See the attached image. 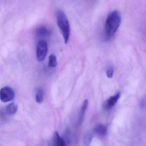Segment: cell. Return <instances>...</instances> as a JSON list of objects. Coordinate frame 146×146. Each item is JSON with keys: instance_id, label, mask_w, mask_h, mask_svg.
Here are the masks:
<instances>
[{"instance_id": "obj_15", "label": "cell", "mask_w": 146, "mask_h": 146, "mask_svg": "<svg viewBox=\"0 0 146 146\" xmlns=\"http://www.w3.org/2000/svg\"><path fill=\"white\" fill-rule=\"evenodd\" d=\"M145 104V98H143L140 102V105L142 107H143Z\"/></svg>"}, {"instance_id": "obj_7", "label": "cell", "mask_w": 146, "mask_h": 146, "mask_svg": "<svg viewBox=\"0 0 146 146\" xmlns=\"http://www.w3.org/2000/svg\"><path fill=\"white\" fill-rule=\"evenodd\" d=\"M44 91L41 86H38L36 89L35 99L38 103H42L44 100Z\"/></svg>"}, {"instance_id": "obj_12", "label": "cell", "mask_w": 146, "mask_h": 146, "mask_svg": "<svg viewBox=\"0 0 146 146\" xmlns=\"http://www.w3.org/2000/svg\"><path fill=\"white\" fill-rule=\"evenodd\" d=\"M58 64L57 58L55 54H52L49 56L48 67L49 68H55Z\"/></svg>"}, {"instance_id": "obj_3", "label": "cell", "mask_w": 146, "mask_h": 146, "mask_svg": "<svg viewBox=\"0 0 146 146\" xmlns=\"http://www.w3.org/2000/svg\"><path fill=\"white\" fill-rule=\"evenodd\" d=\"M48 47L46 42L44 40L40 41L36 47V58L39 61H43L47 54Z\"/></svg>"}, {"instance_id": "obj_13", "label": "cell", "mask_w": 146, "mask_h": 146, "mask_svg": "<svg viewBox=\"0 0 146 146\" xmlns=\"http://www.w3.org/2000/svg\"><path fill=\"white\" fill-rule=\"evenodd\" d=\"M93 135L90 132H88L84 135L83 142L85 146H89L92 141Z\"/></svg>"}, {"instance_id": "obj_8", "label": "cell", "mask_w": 146, "mask_h": 146, "mask_svg": "<svg viewBox=\"0 0 146 146\" xmlns=\"http://www.w3.org/2000/svg\"><path fill=\"white\" fill-rule=\"evenodd\" d=\"M36 34L40 37H46L51 34V31L48 28L45 26H41L37 28L36 30Z\"/></svg>"}, {"instance_id": "obj_6", "label": "cell", "mask_w": 146, "mask_h": 146, "mask_svg": "<svg viewBox=\"0 0 146 146\" xmlns=\"http://www.w3.org/2000/svg\"><path fill=\"white\" fill-rule=\"evenodd\" d=\"M52 142V146H66L64 139L57 131H55L54 134Z\"/></svg>"}, {"instance_id": "obj_9", "label": "cell", "mask_w": 146, "mask_h": 146, "mask_svg": "<svg viewBox=\"0 0 146 146\" xmlns=\"http://www.w3.org/2000/svg\"><path fill=\"white\" fill-rule=\"evenodd\" d=\"M94 131L100 135H106L107 133V128L104 125H97L94 128Z\"/></svg>"}, {"instance_id": "obj_14", "label": "cell", "mask_w": 146, "mask_h": 146, "mask_svg": "<svg viewBox=\"0 0 146 146\" xmlns=\"http://www.w3.org/2000/svg\"><path fill=\"white\" fill-rule=\"evenodd\" d=\"M107 76L109 78H112L114 74V67L112 65L108 66L106 70Z\"/></svg>"}, {"instance_id": "obj_5", "label": "cell", "mask_w": 146, "mask_h": 146, "mask_svg": "<svg viewBox=\"0 0 146 146\" xmlns=\"http://www.w3.org/2000/svg\"><path fill=\"white\" fill-rule=\"evenodd\" d=\"M120 96V93L119 92H117L114 95L111 96L103 104L104 108L106 110L111 109L117 103Z\"/></svg>"}, {"instance_id": "obj_10", "label": "cell", "mask_w": 146, "mask_h": 146, "mask_svg": "<svg viewBox=\"0 0 146 146\" xmlns=\"http://www.w3.org/2000/svg\"><path fill=\"white\" fill-rule=\"evenodd\" d=\"M88 100H86L84 101L81 107V111H80V116H79V122L81 123L83 119L84 116L85 111L88 108Z\"/></svg>"}, {"instance_id": "obj_4", "label": "cell", "mask_w": 146, "mask_h": 146, "mask_svg": "<svg viewBox=\"0 0 146 146\" xmlns=\"http://www.w3.org/2000/svg\"><path fill=\"white\" fill-rule=\"evenodd\" d=\"M15 92L11 87L6 86L0 90V100L2 102L11 101L14 99Z\"/></svg>"}, {"instance_id": "obj_1", "label": "cell", "mask_w": 146, "mask_h": 146, "mask_svg": "<svg viewBox=\"0 0 146 146\" xmlns=\"http://www.w3.org/2000/svg\"><path fill=\"white\" fill-rule=\"evenodd\" d=\"M121 23V16L117 10H114L109 13L106 20L105 31L108 37L113 36L117 32Z\"/></svg>"}, {"instance_id": "obj_11", "label": "cell", "mask_w": 146, "mask_h": 146, "mask_svg": "<svg viewBox=\"0 0 146 146\" xmlns=\"http://www.w3.org/2000/svg\"><path fill=\"white\" fill-rule=\"evenodd\" d=\"M17 106L14 102L7 105L6 108L7 112L10 115L15 114L17 112Z\"/></svg>"}, {"instance_id": "obj_2", "label": "cell", "mask_w": 146, "mask_h": 146, "mask_svg": "<svg viewBox=\"0 0 146 146\" xmlns=\"http://www.w3.org/2000/svg\"><path fill=\"white\" fill-rule=\"evenodd\" d=\"M58 26L61 31L65 43H68L70 34V29L69 20L65 13L61 10H58L56 13Z\"/></svg>"}]
</instances>
